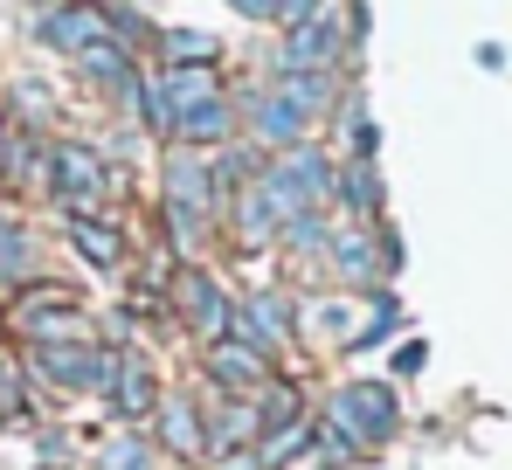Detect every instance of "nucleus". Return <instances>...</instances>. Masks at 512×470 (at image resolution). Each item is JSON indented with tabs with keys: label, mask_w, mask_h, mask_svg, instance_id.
<instances>
[{
	"label": "nucleus",
	"mask_w": 512,
	"mask_h": 470,
	"mask_svg": "<svg viewBox=\"0 0 512 470\" xmlns=\"http://www.w3.org/2000/svg\"><path fill=\"white\" fill-rule=\"evenodd\" d=\"M326 429L346 436V443L367 457V450L395 443V429H402V401H395L388 381H346V388H333V401H326Z\"/></svg>",
	"instance_id": "f257e3e1"
},
{
	"label": "nucleus",
	"mask_w": 512,
	"mask_h": 470,
	"mask_svg": "<svg viewBox=\"0 0 512 470\" xmlns=\"http://www.w3.org/2000/svg\"><path fill=\"white\" fill-rule=\"evenodd\" d=\"M173 312L180 325L201 339V346H215V339H229V325H236V305H229V291L208 277V270H173Z\"/></svg>",
	"instance_id": "f03ea898"
},
{
	"label": "nucleus",
	"mask_w": 512,
	"mask_h": 470,
	"mask_svg": "<svg viewBox=\"0 0 512 470\" xmlns=\"http://www.w3.org/2000/svg\"><path fill=\"white\" fill-rule=\"evenodd\" d=\"M49 187H56V201H70V215H97V201L111 194V166L90 146L63 139V146H49Z\"/></svg>",
	"instance_id": "7ed1b4c3"
},
{
	"label": "nucleus",
	"mask_w": 512,
	"mask_h": 470,
	"mask_svg": "<svg viewBox=\"0 0 512 470\" xmlns=\"http://www.w3.org/2000/svg\"><path fill=\"white\" fill-rule=\"evenodd\" d=\"M104 367H111V353L90 346V339H49V346H35V374H42V388H56V394H97L104 388Z\"/></svg>",
	"instance_id": "20e7f679"
},
{
	"label": "nucleus",
	"mask_w": 512,
	"mask_h": 470,
	"mask_svg": "<svg viewBox=\"0 0 512 470\" xmlns=\"http://www.w3.org/2000/svg\"><path fill=\"white\" fill-rule=\"evenodd\" d=\"M14 325L28 332V346H49V339H84V318H77V298L63 284H28L14 298Z\"/></svg>",
	"instance_id": "39448f33"
},
{
	"label": "nucleus",
	"mask_w": 512,
	"mask_h": 470,
	"mask_svg": "<svg viewBox=\"0 0 512 470\" xmlns=\"http://www.w3.org/2000/svg\"><path fill=\"white\" fill-rule=\"evenodd\" d=\"M35 35H42L49 49H63V56H84L97 42H118V35H111V7H97V0H56V7L35 21Z\"/></svg>",
	"instance_id": "423d86ee"
},
{
	"label": "nucleus",
	"mask_w": 512,
	"mask_h": 470,
	"mask_svg": "<svg viewBox=\"0 0 512 470\" xmlns=\"http://www.w3.org/2000/svg\"><path fill=\"white\" fill-rule=\"evenodd\" d=\"M346 35L333 14H312L298 28H284V49H277V70H340Z\"/></svg>",
	"instance_id": "0eeeda50"
},
{
	"label": "nucleus",
	"mask_w": 512,
	"mask_h": 470,
	"mask_svg": "<svg viewBox=\"0 0 512 470\" xmlns=\"http://www.w3.org/2000/svg\"><path fill=\"white\" fill-rule=\"evenodd\" d=\"M97 394H111V415H118V422H139V415H153L160 381H153V367H146L139 353H111L104 388H97Z\"/></svg>",
	"instance_id": "6e6552de"
},
{
	"label": "nucleus",
	"mask_w": 512,
	"mask_h": 470,
	"mask_svg": "<svg viewBox=\"0 0 512 470\" xmlns=\"http://www.w3.org/2000/svg\"><path fill=\"white\" fill-rule=\"evenodd\" d=\"M236 339H250L256 353H277L291 332H298V305L291 298H277V291H256L250 305H236V325H229Z\"/></svg>",
	"instance_id": "1a4fd4ad"
},
{
	"label": "nucleus",
	"mask_w": 512,
	"mask_h": 470,
	"mask_svg": "<svg viewBox=\"0 0 512 470\" xmlns=\"http://www.w3.org/2000/svg\"><path fill=\"white\" fill-rule=\"evenodd\" d=\"M208 381H215V388H229V394H256L263 381H270V353H256L250 339H236V332H229V339H215V346H208Z\"/></svg>",
	"instance_id": "9d476101"
},
{
	"label": "nucleus",
	"mask_w": 512,
	"mask_h": 470,
	"mask_svg": "<svg viewBox=\"0 0 512 470\" xmlns=\"http://www.w3.org/2000/svg\"><path fill=\"white\" fill-rule=\"evenodd\" d=\"M250 132H256V146H277V153H291V146H305L312 118H305L291 97H277V90H256V97H250Z\"/></svg>",
	"instance_id": "9b49d317"
},
{
	"label": "nucleus",
	"mask_w": 512,
	"mask_h": 470,
	"mask_svg": "<svg viewBox=\"0 0 512 470\" xmlns=\"http://www.w3.org/2000/svg\"><path fill=\"white\" fill-rule=\"evenodd\" d=\"M70 249L84 256L90 270H125V256H132V242H125V229L118 222H104V215H70Z\"/></svg>",
	"instance_id": "f8f14e48"
},
{
	"label": "nucleus",
	"mask_w": 512,
	"mask_h": 470,
	"mask_svg": "<svg viewBox=\"0 0 512 470\" xmlns=\"http://www.w3.org/2000/svg\"><path fill=\"white\" fill-rule=\"evenodd\" d=\"M167 208H187V215H201V222L222 208V194H215V173H208V166H201L194 153H173V159H167Z\"/></svg>",
	"instance_id": "ddd939ff"
},
{
	"label": "nucleus",
	"mask_w": 512,
	"mask_h": 470,
	"mask_svg": "<svg viewBox=\"0 0 512 470\" xmlns=\"http://www.w3.org/2000/svg\"><path fill=\"white\" fill-rule=\"evenodd\" d=\"M153 422H160V443H167L173 457H201V450H208L201 408H194L187 394H160V401H153Z\"/></svg>",
	"instance_id": "4468645a"
},
{
	"label": "nucleus",
	"mask_w": 512,
	"mask_h": 470,
	"mask_svg": "<svg viewBox=\"0 0 512 470\" xmlns=\"http://www.w3.org/2000/svg\"><path fill=\"white\" fill-rule=\"evenodd\" d=\"M153 83H160V97L173 104V118H180V111H201V104H215V97H222L215 63H173L167 77H153Z\"/></svg>",
	"instance_id": "2eb2a0df"
},
{
	"label": "nucleus",
	"mask_w": 512,
	"mask_h": 470,
	"mask_svg": "<svg viewBox=\"0 0 512 470\" xmlns=\"http://www.w3.org/2000/svg\"><path fill=\"white\" fill-rule=\"evenodd\" d=\"M256 436H263V422H256V401H250V394H229V401L215 408V422H208V450H215V457L250 450Z\"/></svg>",
	"instance_id": "dca6fc26"
},
{
	"label": "nucleus",
	"mask_w": 512,
	"mask_h": 470,
	"mask_svg": "<svg viewBox=\"0 0 512 470\" xmlns=\"http://www.w3.org/2000/svg\"><path fill=\"white\" fill-rule=\"evenodd\" d=\"M236 235H243L250 249H263V242H277V235H284V215H277V201H270V187H263V180H250V187L236 194Z\"/></svg>",
	"instance_id": "f3484780"
},
{
	"label": "nucleus",
	"mask_w": 512,
	"mask_h": 470,
	"mask_svg": "<svg viewBox=\"0 0 512 470\" xmlns=\"http://www.w3.org/2000/svg\"><path fill=\"white\" fill-rule=\"evenodd\" d=\"M35 270H42V242L28 229H7L0 235V298H21L35 284Z\"/></svg>",
	"instance_id": "a211bd4d"
},
{
	"label": "nucleus",
	"mask_w": 512,
	"mask_h": 470,
	"mask_svg": "<svg viewBox=\"0 0 512 470\" xmlns=\"http://www.w3.org/2000/svg\"><path fill=\"white\" fill-rule=\"evenodd\" d=\"M333 194L346 201L353 222H374L381 215V173H374V159H346L340 173H333Z\"/></svg>",
	"instance_id": "6ab92c4d"
},
{
	"label": "nucleus",
	"mask_w": 512,
	"mask_h": 470,
	"mask_svg": "<svg viewBox=\"0 0 512 470\" xmlns=\"http://www.w3.org/2000/svg\"><path fill=\"white\" fill-rule=\"evenodd\" d=\"M319 443V422H277V429H263L256 436V470H284V464H298L305 450Z\"/></svg>",
	"instance_id": "aec40b11"
},
{
	"label": "nucleus",
	"mask_w": 512,
	"mask_h": 470,
	"mask_svg": "<svg viewBox=\"0 0 512 470\" xmlns=\"http://www.w3.org/2000/svg\"><path fill=\"white\" fill-rule=\"evenodd\" d=\"M229 132H236L229 97H215V104H201V111H180V125H173V139H180V146H222Z\"/></svg>",
	"instance_id": "412c9836"
},
{
	"label": "nucleus",
	"mask_w": 512,
	"mask_h": 470,
	"mask_svg": "<svg viewBox=\"0 0 512 470\" xmlns=\"http://www.w3.org/2000/svg\"><path fill=\"white\" fill-rule=\"evenodd\" d=\"M333 90H340L333 70H277V97H291L305 118H312V111H326V104H333Z\"/></svg>",
	"instance_id": "4be33fe9"
},
{
	"label": "nucleus",
	"mask_w": 512,
	"mask_h": 470,
	"mask_svg": "<svg viewBox=\"0 0 512 470\" xmlns=\"http://www.w3.org/2000/svg\"><path fill=\"white\" fill-rule=\"evenodd\" d=\"M256 422H263V429L305 422V394H298V381H263V388H256Z\"/></svg>",
	"instance_id": "5701e85b"
},
{
	"label": "nucleus",
	"mask_w": 512,
	"mask_h": 470,
	"mask_svg": "<svg viewBox=\"0 0 512 470\" xmlns=\"http://www.w3.org/2000/svg\"><path fill=\"white\" fill-rule=\"evenodd\" d=\"M160 56H167V70L173 63H215L222 42H215L208 28H167V35H160Z\"/></svg>",
	"instance_id": "b1692460"
},
{
	"label": "nucleus",
	"mask_w": 512,
	"mask_h": 470,
	"mask_svg": "<svg viewBox=\"0 0 512 470\" xmlns=\"http://www.w3.org/2000/svg\"><path fill=\"white\" fill-rule=\"evenodd\" d=\"M97 470H153V443L132 436V429H118V436L97 450Z\"/></svg>",
	"instance_id": "393cba45"
},
{
	"label": "nucleus",
	"mask_w": 512,
	"mask_h": 470,
	"mask_svg": "<svg viewBox=\"0 0 512 470\" xmlns=\"http://www.w3.org/2000/svg\"><path fill=\"white\" fill-rule=\"evenodd\" d=\"M312 325L333 339V346H353V332H360V318H353V305H340V298H319L312 305Z\"/></svg>",
	"instance_id": "a878e982"
},
{
	"label": "nucleus",
	"mask_w": 512,
	"mask_h": 470,
	"mask_svg": "<svg viewBox=\"0 0 512 470\" xmlns=\"http://www.w3.org/2000/svg\"><path fill=\"white\" fill-rule=\"evenodd\" d=\"M0 422H28V388L14 360H0Z\"/></svg>",
	"instance_id": "bb28decb"
},
{
	"label": "nucleus",
	"mask_w": 512,
	"mask_h": 470,
	"mask_svg": "<svg viewBox=\"0 0 512 470\" xmlns=\"http://www.w3.org/2000/svg\"><path fill=\"white\" fill-rule=\"evenodd\" d=\"M395 325H402V305H395V298H374V318L353 332V346H374V339H388Z\"/></svg>",
	"instance_id": "cd10ccee"
},
{
	"label": "nucleus",
	"mask_w": 512,
	"mask_h": 470,
	"mask_svg": "<svg viewBox=\"0 0 512 470\" xmlns=\"http://www.w3.org/2000/svg\"><path fill=\"white\" fill-rule=\"evenodd\" d=\"M14 97H21L28 118H49V90H42V83H14Z\"/></svg>",
	"instance_id": "c85d7f7f"
},
{
	"label": "nucleus",
	"mask_w": 512,
	"mask_h": 470,
	"mask_svg": "<svg viewBox=\"0 0 512 470\" xmlns=\"http://www.w3.org/2000/svg\"><path fill=\"white\" fill-rule=\"evenodd\" d=\"M312 14H319V0H277V14H270V21L298 28V21H312Z\"/></svg>",
	"instance_id": "c756f323"
},
{
	"label": "nucleus",
	"mask_w": 512,
	"mask_h": 470,
	"mask_svg": "<svg viewBox=\"0 0 512 470\" xmlns=\"http://www.w3.org/2000/svg\"><path fill=\"white\" fill-rule=\"evenodd\" d=\"M423 360H429V346H423V339H409V346L395 353V374H423Z\"/></svg>",
	"instance_id": "7c9ffc66"
},
{
	"label": "nucleus",
	"mask_w": 512,
	"mask_h": 470,
	"mask_svg": "<svg viewBox=\"0 0 512 470\" xmlns=\"http://www.w3.org/2000/svg\"><path fill=\"white\" fill-rule=\"evenodd\" d=\"M229 7H236V14H250V21H270V14H277V0H229Z\"/></svg>",
	"instance_id": "2f4dec72"
},
{
	"label": "nucleus",
	"mask_w": 512,
	"mask_h": 470,
	"mask_svg": "<svg viewBox=\"0 0 512 470\" xmlns=\"http://www.w3.org/2000/svg\"><path fill=\"white\" fill-rule=\"evenodd\" d=\"M7 229H21V215H14V201L0 194V235H7Z\"/></svg>",
	"instance_id": "473e14b6"
},
{
	"label": "nucleus",
	"mask_w": 512,
	"mask_h": 470,
	"mask_svg": "<svg viewBox=\"0 0 512 470\" xmlns=\"http://www.w3.org/2000/svg\"><path fill=\"white\" fill-rule=\"evenodd\" d=\"M222 470H256V457H236V464H229V457H222Z\"/></svg>",
	"instance_id": "72a5a7b5"
},
{
	"label": "nucleus",
	"mask_w": 512,
	"mask_h": 470,
	"mask_svg": "<svg viewBox=\"0 0 512 470\" xmlns=\"http://www.w3.org/2000/svg\"><path fill=\"white\" fill-rule=\"evenodd\" d=\"M35 470H56V464H35Z\"/></svg>",
	"instance_id": "f704fd0d"
},
{
	"label": "nucleus",
	"mask_w": 512,
	"mask_h": 470,
	"mask_svg": "<svg viewBox=\"0 0 512 470\" xmlns=\"http://www.w3.org/2000/svg\"><path fill=\"white\" fill-rule=\"evenodd\" d=\"M0 360H7V353H0Z\"/></svg>",
	"instance_id": "c9c22d12"
}]
</instances>
